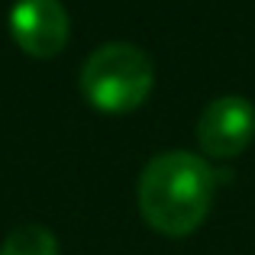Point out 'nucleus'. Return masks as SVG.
I'll return each mask as SVG.
<instances>
[{"label":"nucleus","mask_w":255,"mask_h":255,"mask_svg":"<svg viewBox=\"0 0 255 255\" xmlns=\"http://www.w3.org/2000/svg\"><path fill=\"white\" fill-rule=\"evenodd\" d=\"M217 168L187 149L158 152L139 174V213L165 236H187L207 220L217 194Z\"/></svg>","instance_id":"1"},{"label":"nucleus","mask_w":255,"mask_h":255,"mask_svg":"<svg viewBox=\"0 0 255 255\" xmlns=\"http://www.w3.org/2000/svg\"><path fill=\"white\" fill-rule=\"evenodd\" d=\"M155 68L145 49L132 42H104L87 55L81 91L104 113H129L152 94Z\"/></svg>","instance_id":"2"},{"label":"nucleus","mask_w":255,"mask_h":255,"mask_svg":"<svg viewBox=\"0 0 255 255\" xmlns=\"http://www.w3.org/2000/svg\"><path fill=\"white\" fill-rule=\"evenodd\" d=\"M255 139V107L239 94L210 100L197 117V142L210 158H233Z\"/></svg>","instance_id":"3"},{"label":"nucleus","mask_w":255,"mask_h":255,"mask_svg":"<svg viewBox=\"0 0 255 255\" xmlns=\"http://www.w3.org/2000/svg\"><path fill=\"white\" fill-rule=\"evenodd\" d=\"M10 32L32 58H52L65 49L71 19L62 0H16L10 10Z\"/></svg>","instance_id":"4"},{"label":"nucleus","mask_w":255,"mask_h":255,"mask_svg":"<svg viewBox=\"0 0 255 255\" xmlns=\"http://www.w3.org/2000/svg\"><path fill=\"white\" fill-rule=\"evenodd\" d=\"M0 255H58V239L52 230L39 223H26L16 226L10 236L3 239Z\"/></svg>","instance_id":"5"}]
</instances>
